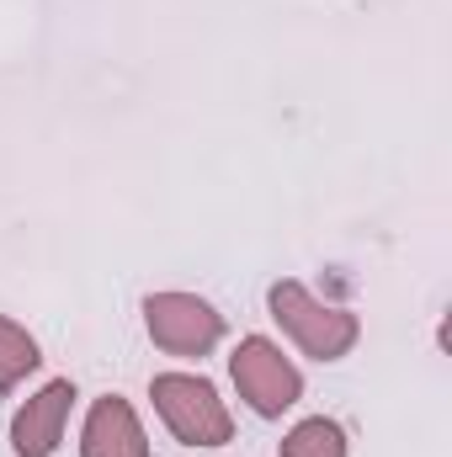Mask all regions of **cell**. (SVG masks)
Masks as SVG:
<instances>
[{"label": "cell", "instance_id": "277c9868", "mask_svg": "<svg viewBox=\"0 0 452 457\" xmlns=\"http://www.w3.org/2000/svg\"><path fill=\"white\" fill-rule=\"evenodd\" d=\"M144 330L165 356H208L224 341V314L197 293H149Z\"/></svg>", "mask_w": 452, "mask_h": 457}, {"label": "cell", "instance_id": "6da1fadb", "mask_svg": "<svg viewBox=\"0 0 452 457\" xmlns=\"http://www.w3.org/2000/svg\"><path fill=\"white\" fill-rule=\"evenodd\" d=\"M266 309H272V320L282 325V336L298 345L304 356H314V361H340L351 345L362 341V320H356L351 309L314 298V293H309L304 282H293V277H282V282L266 287Z\"/></svg>", "mask_w": 452, "mask_h": 457}, {"label": "cell", "instance_id": "5b68a950", "mask_svg": "<svg viewBox=\"0 0 452 457\" xmlns=\"http://www.w3.org/2000/svg\"><path fill=\"white\" fill-rule=\"evenodd\" d=\"M70 410H75V383H70V378L43 383V388L11 415V453L16 457H54L59 442H64Z\"/></svg>", "mask_w": 452, "mask_h": 457}, {"label": "cell", "instance_id": "7a4b0ae2", "mask_svg": "<svg viewBox=\"0 0 452 457\" xmlns=\"http://www.w3.org/2000/svg\"><path fill=\"white\" fill-rule=\"evenodd\" d=\"M149 399L181 447H224L234 436V415L203 372H160L149 378Z\"/></svg>", "mask_w": 452, "mask_h": 457}, {"label": "cell", "instance_id": "8992f818", "mask_svg": "<svg viewBox=\"0 0 452 457\" xmlns=\"http://www.w3.org/2000/svg\"><path fill=\"white\" fill-rule=\"evenodd\" d=\"M80 457H149V436L128 399L102 394L80 426Z\"/></svg>", "mask_w": 452, "mask_h": 457}, {"label": "cell", "instance_id": "ba28073f", "mask_svg": "<svg viewBox=\"0 0 452 457\" xmlns=\"http://www.w3.org/2000/svg\"><path fill=\"white\" fill-rule=\"evenodd\" d=\"M277 457H346V431L325 415H309L282 436Z\"/></svg>", "mask_w": 452, "mask_h": 457}, {"label": "cell", "instance_id": "52a82bcc", "mask_svg": "<svg viewBox=\"0 0 452 457\" xmlns=\"http://www.w3.org/2000/svg\"><path fill=\"white\" fill-rule=\"evenodd\" d=\"M38 367H43V351L32 341V330L0 314V394H11V388H16L27 372H38Z\"/></svg>", "mask_w": 452, "mask_h": 457}, {"label": "cell", "instance_id": "3957f363", "mask_svg": "<svg viewBox=\"0 0 452 457\" xmlns=\"http://www.w3.org/2000/svg\"><path fill=\"white\" fill-rule=\"evenodd\" d=\"M229 378H234L239 399L261 420H282L304 399V372L282 356V345L266 341V336H245V341L229 351Z\"/></svg>", "mask_w": 452, "mask_h": 457}]
</instances>
